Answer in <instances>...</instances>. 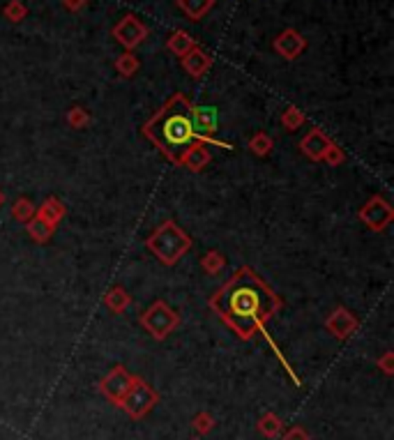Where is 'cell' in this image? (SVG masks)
I'll return each mask as SVG.
<instances>
[{
  "instance_id": "29",
  "label": "cell",
  "mask_w": 394,
  "mask_h": 440,
  "mask_svg": "<svg viewBox=\"0 0 394 440\" xmlns=\"http://www.w3.org/2000/svg\"><path fill=\"white\" fill-rule=\"evenodd\" d=\"M5 17L10 21H21L23 17H26V7H23L19 0H14V3H10L5 7Z\"/></svg>"
},
{
  "instance_id": "25",
  "label": "cell",
  "mask_w": 394,
  "mask_h": 440,
  "mask_svg": "<svg viewBox=\"0 0 394 440\" xmlns=\"http://www.w3.org/2000/svg\"><path fill=\"white\" fill-rule=\"evenodd\" d=\"M115 69H118L122 76H134L136 69H138V60L131 56V53H125L122 58H118V63H115Z\"/></svg>"
},
{
  "instance_id": "10",
  "label": "cell",
  "mask_w": 394,
  "mask_h": 440,
  "mask_svg": "<svg viewBox=\"0 0 394 440\" xmlns=\"http://www.w3.org/2000/svg\"><path fill=\"white\" fill-rule=\"evenodd\" d=\"M210 159H212L210 157V150L205 148V143L196 141V143H191L189 148L180 154L177 164H182L184 168H189V171L198 173V171H203L207 164H210Z\"/></svg>"
},
{
  "instance_id": "27",
  "label": "cell",
  "mask_w": 394,
  "mask_h": 440,
  "mask_svg": "<svg viewBox=\"0 0 394 440\" xmlns=\"http://www.w3.org/2000/svg\"><path fill=\"white\" fill-rule=\"evenodd\" d=\"M67 122L69 125H72L74 129H83L90 122V115L83 111V109H79V106H74L72 111L67 113Z\"/></svg>"
},
{
  "instance_id": "18",
  "label": "cell",
  "mask_w": 394,
  "mask_h": 440,
  "mask_svg": "<svg viewBox=\"0 0 394 440\" xmlns=\"http://www.w3.org/2000/svg\"><path fill=\"white\" fill-rule=\"evenodd\" d=\"M177 5L182 7V12L187 14L189 19L198 21L205 12H210V7L214 5V0H177Z\"/></svg>"
},
{
  "instance_id": "9",
  "label": "cell",
  "mask_w": 394,
  "mask_h": 440,
  "mask_svg": "<svg viewBox=\"0 0 394 440\" xmlns=\"http://www.w3.org/2000/svg\"><path fill=\"white\" fill-rule=\"evenodd\" d=\"M113 35H115V40L125 46V49H134V46H138L145 40L148 30H145V26L136 17H125L118 26L113 28Z\"/></svg>"
},
{
  "instance_id": "4",
  "label": "cell",
  "mask_w": 394,
  "mask_h": 440,
  "mask_svg": "<svg viewBox=\"0 0 394 440\" xmlns=\"http://www.w3.org/2000/svg\"><path fill=\"white\" fill-rule=\"evenodd\" d=\"M157 404H159V392L154 390L150 383H145L136 376L134 385L127 390V395L122 397L118 406L129 415L131 420H143Z\"/></svg>"
},
{
  "instance_id": "32",
  "label": "cell",
  "mask_w": 394,
  "mask_h": 440,
  "mask_svg": "<svg viewBox=\"0 0 394 440\" xmlns=\"http://www.w3.org/2000/svg\"><path fill=\"white\" fill-rule=\"evenodd\" d=\"M83 3H86V0H65L69 10H79V7H83Z\"/></svg>"
},
{
  "instance_id": "7",
  "label": "cell",
  "mask_w": 394,
  "mask_h": 440,
  "mask_svg": "<svg viewBox=\"0 0 394 440\" xmlns=\"http://www.w3.org/2000/svg\"><path fill=\"white\" fill-rule=\"evenodd\" d=\"M360 219L367 223V228L381 233V230H385L392 223L394 210L383 196H374V198H369L365 203V207L360 210Z\"/></svg>"
},
{
  "instance_id": "30",
  "label": "cell",
  "mask_w": 394,
  "mask_h": 440,
  "mask_svg": "<svg viewBox=\"0 0 394 440\" xmlns=\"http://www.w3.org/2000/svg\"><path fill=\"white\" fill-rule=\"evenodd\" d=\"M376 365L383 369V374H385V376H392V374H394V353H392V351L383 353L381 358L376 360Z\"/></svg>"
},
{
  "instance_id": "24",
  "label": "cell",
  "mask_w": 394,
  "mask_h": 440,
  "mask_svg": "<svg viewBox=\"0 0 394 440\" xmlns=\"http://www.w3.org/2000/svg\"><path fill=\"white\" fill-rule=\"evenodd\" d=\"M200 265H203V270L207 274H219L221 272V267L226 265V258L221 256L219 251H207L203 258H200Z\"/></svg>"
},
{
  "instance_id": "5",
  "label": "cell",
  "mask_w": 394,
  "mask_h": 440,
  "mask_svg": "<svg viewBox=\"0 0 394 440\" xmlns=\"http://www.w3.org/2000/svg\"><path fill=\"white\" fill-rule=\"evenodd\" d=\"M141 325L148 330V335L157 342H164V339L171 335V332L180 325V316H177L171 307H168L164 300H157L154 305H150L141 316Z\"/></svg>"
},
{
  "instance_id": "14",
  "label": "cell",
  "mask_w": 394,
  "mask_h": 440,
  "mask_svg": "<svg viewBox=\"0 0 394 440\" xmlns=\"http://www.w3.org/2000/svg\"><path fill=\"white\" fill-rule=\"evenodd\" d=\"M65 212H67V210H65L63 200L56 198V196H49V198H46L44 203L35 210V217H37V219H42L44 223H49L51 228H56L58 223L63 221Z\"/></svg>"
},
{
  "instance_id": "23",
  "label": "cell",
  "mask_w": 394,
  "mask_h": 440,
  "mask_svg": "<svg viewBox=\"0 0 394 440\" xmlns=\"http://www.w3.org/2000/svg\"><path fill=\"white\" fill-rule=\"evenodd\" d=\"M305 122H307V118L302 115V111L296 109V106H289L282 115V125H284V129H289V132H296V129L302 127Z\"/></svg>"
},
{
  "instance_id": "15",
  "label": "cell",
  "mask_w": 394,
  "mask_h": 440,
  "mask_svg": "<svg viewBox=\"0 0 394 440\" xmlns=\"http://www.w3.org/2000/svg\"><path fill=\"white\" fill-rule=\"evenodd\" d=\"M212 65V58L207 56L205 51H200L198 46H194L187 56H182V67H184V72L191 74V76H200V74H205L207 69H210Z\"/></svg>"
},
{
  "instance_id": "17",
  "label": "cell",
  "mask_w": 394,
  "mask_h": 440,
  "mask_svg": "<svg viewBox=\"0 0 394 440\" xmlns=\"http://www.w3.org/2000/svg\"><path fill=\"white\" fill-rule=\"evenodd\" d=\"M104 302H106V307H109L113 314H122V311H125V309L131 305V298L127 295V291H125V288L113 286L109 293H106Z\"/></svg>"
},
{
  "instance_id": "31",
  "label": "cell",
  "mask_w": 394,
  "mask_h": 440,
  "mask_svg": "<svg viewBox=\"0 0 394 440\" xmlns=\"http://www.w3.org/2000/svg\"><path fill=\"white\" fill-rule=\"evenodd\" d=\"M284 440H312V438H309V431L305 427H291L284 434Z\"/></svg>"
},
{
  "instance_id": "21",
  "label": "cell",
  "mask_w": 394,
  "mask_h": 440,
  "mask_svg": "<svg viewBox=\"0 0 394 440\" xmlns=\"http://www.w3.org/2000/svg\"><path fill=\"white\" fill-rule=\"evenodd\" d=\"M249 148H251L254 154H256V157H268V154L272 152L275 143H272V138H270L265 132H256V134L251 136Z\"/></svg>"
},
{
  "instance_id": "22",
  "label": "cell",
  "mask_w": 394,
  "mask_h": 440,
  "mask_svg": "<svg viewBox=\"0 0 394 440\" xmlns=\"http://www.w3.org/2000/svg\"><path fill=\"white\" fill-rule=\"evenodd\" d=\"M35 210H37V207L30 203L28 198H19L17 203L12 205V217L17 221H21V223H26V221H30L35 217Z\"/></svg>"
},
{
  "instance_id": "1",
  "label": "cell",
  "mask_w": 394,
  "mask_h": 440,
  "mask_svg": "<svg viewBox=\"0 0 394 440\" xmlns=\"http://www.w3.org/2000/svg\"><path fill=\"white\" fill-rule=\"evenodd\" d=\"M207 305H210L212 311L240 339H251L256 332H263L270 346L277 351L275 342L265 332V323L272 318L277 309L282 307V300L254 270L249 267L238 270V272L214 293ZM277 355H279V351H277ZM279 360L284 362L282 355Z\"/></svg>"
},
{
  "instance_id": "3",
  "label": "cell",
  "mask_w": 394,
  "mask_h": 440,
  "mask_svg": "<svg viewBox=\"0 0 394 440\" xmlns=\"http://www.w3.org/2000/svg\"><path fill=\"white\" fill-rule=\"evenodd\" d=\"M145 247L157 256L164 265H175L184 254L189 251L191 237L177 226L175 221H164L154 233L145 240Z\"/></svg>"
},
{
  "instance_id": "33",
  "label": "cell",
  "mask_w": 394,
  "mask_h": 440,
  "mask_svg": "<svg viewBox=\"0 0 394 440\" xmlns=\"http://www.w3.org/2000/svg\"><path fill=\"white\" fill-rule=\"evenodd\" d=\"M3 203H5V196H3V191H0V207H3Z\"/></svg>"
},
{
  "instance_id": "28",
  "label": "cell",
  "mask_w": 394,
  "mask_h": 440,
  "mask_svg": "<svg viewBox=\"0 0 394 440\" xmlns=\"http://www.w3.org/2000/svg\"><path fill=\"white\" fill-rule=\"evenodd\" d=\"M323 161L330 164V166H339L342 161H346V154H344V150L339 148L337 143H330V148L326 150V154H323Z\"/></svg>"
},
{
  "instance_id": "13",
  "label": "cell",
  "mask_w": 394,
  "mask_h": 440,
  "mask_svg": "<svg viewBox=\"0 0 394 440\" xmlns=\"http://www.w3.org/2000/svg\"><path fill=\"white\" fill-rule=\"evenodd\" d=\"M330 138L321 132V129H312L302 141H300V150H302L309 159L314 161H323V154H326V150L330 148Z\"/></svg>"
},
{
  "instance_id": "8",
  "label": "cell",
  "mask_w": 394,
  "mask_h": 440,
  "mask_svg": "<svg viewBox=\"0 0 394 440\" xmlns=\"http://www.w3.org/2000/svg\"><path fill=\"white\" fill-rule=\"evenodd\" d=\"M360 325V321L355 318V316L349 311L346 307H337L335 311H332L328 318H326V328L332 337H337V339H349L355 330H358Z\"/></svg>"
},
{
  "instance_id": "12",
  "label": "cell",
  "mask_w": 394,
  "mask_h": 440,
  "mask_svg": "<svg viewBox=\"0 0 394 440\" xmlns=\"http://www.w3.org/2000/svg\"><path fill=\"white\" fill-rule=\"evenodd\" d=\"M305 46H307L305 37H300L296 30H284V33L275 40L277 53L284 58H289V60H296L300 53L305 51Z\"/></svg>"
},
{
  "instance_id": "2",
  "label": "cell",
  "mask_w": 394,
  "mask_h": 440,
  "mask_svg": "<svg viewBox=\"0 0 394 440\" xmlns=\"http://www.w3.org/2000/svg\"><path fill=\"white\" fill-rule=\"evenodd\" d=\"M143 134L148 136L152 143H157L159 150L164 152L171 161H175V164H177V159H180V154L196 141L212 143V145H219V148L233 150V145L231 143H224V141H219V138L200 136L196 132L194 120H191V104L182 95H173L171 99H168V102L164 104V109L145 122Z\"/></svg>"
},
{
  "instance_id": "19",
  "label": "cell",
  "mask_w": 394,
  "mask_h": 440,
  "mask_svg": "<svg viewBox=\"0 0 394 440\" xmlns=\"http://www.w3.org/2000/svg\"><path fill=\"white\" fill-rule=\"evenodd\" d=\"M282 429H284V422L279 420V415L277 413H265L258 420V431L265 438H277L282 434Z\"/></svg>"
},
{
  "instance_id": "6",
  "label": "cell",
  "mask_w": 394,
  "mask_h": 440,
  "mask_svg": "<svg viewBox=\"0 0 394 440\" xmlns=\"http://www.w3.org/2000/svg\"><path fill=\"white\" fill-rule=\"evenodd\" d=\"M134 381H136V376H131L125 367L118 365V367H113L111 372L102 378V383H99V392H102V395L109 399L111 404L118 406L122 401V397L127 395V390L134 385Z\"/></svg>"
},
{
  "instance_id": "20",
  "label": "cell",
  "mask_w": 394,
  "mask_h": 440,
  "mask_svg": "<svg viewBox=\"0 0 394 440\" xmlns=\"http://www.w3.org/2000/svg\"><path fill=\"white\" fill-rule=\"evenodd\" d=\"M26 230H28V235L33 237L35 242H46V240H51V235H53V230H56V228H51L49 223H44L42 219L33 217L30 221H26Z\"/></svg>"
},
{
  "instance_id": "26",
  "label": "cell",
  "mask_w": 394,
  "mask_h": 440,
  "mask_svg": "<svg viewBox=\"0 0 394 440\" xmlns=\"http://www.w3.org/2000/svg\"><path fill=\"white\" fill-rule=\"evenodd\" d=\"M191 424H194V429L198 431L200 436H205V434H210V431L214 429V418L210 413H198L194 420H191Z\"/></svg>"
},
{
  "instance_id": "16",
  "label": "cell",
  "mask_w": 394,
  "mask_h": 440,
  "mask_svg": "<svg viewBox=\"0 0 394 440\" xmlns=\"http://www.w3.org/2000/svg\"><path fill=\"white\" fill-rule=\"evenodd\" d=\"M166 46H168V51L175 53V56H187V53L196 46V42L191 40V37L184 33V30H175V33L168 37Z\"/></svg>"
},
{
  "instance_id": "11",
  "label": "cell",
  "mask_w": 394,
  "mask_h": 440,
  "mask_svg": "<svg viewBox=\"0 0 394 440\" xmlns=\"http://www.w3.org/2000/svg\"><path fill=\"white\" fill-rule=\"evenodd\" d=\"M191 120H194V129L200 136L214 138V132H217V109L214 106H196V109H191Z\"/></svg>"
}]
</instances>
